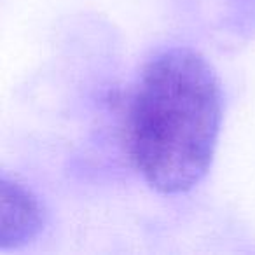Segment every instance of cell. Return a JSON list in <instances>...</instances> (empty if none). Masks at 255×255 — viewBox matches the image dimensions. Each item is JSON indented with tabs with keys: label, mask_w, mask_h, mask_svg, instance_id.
<instances>
[{
	"label": "cell",
	"mask_w": 255,
	"mask_h": 255,
	"mask_svg": "<svg viewBox=\"0 0 255 255\" xmlns=\"http://www.w3.org/2000/svg\"><path fill=\"white\" fill-rule=\"evenodd\" d=\"M222 86L201 53L170 47L149 60L129 105V154L154 191L194 189L213 163L222 126Z\"/></svg>",
	"instance_id": "obj_1"
},
{
	"label": "cell",
	"mask_w": 255,
	"mask_h": 255,
	"mask_svg": "<svg viewBox=\"0 0 255 255\" xmlns=\"http://www.w3.org/2000/svg\"><path fill=\"white\" fill-rule=\"evenodd\" d=\"M46 226V210L35 194L2 175L0 180V248H19L39 236Z\"/></svg>",
	"instance_id": "obj_2"
}]
</instances>
